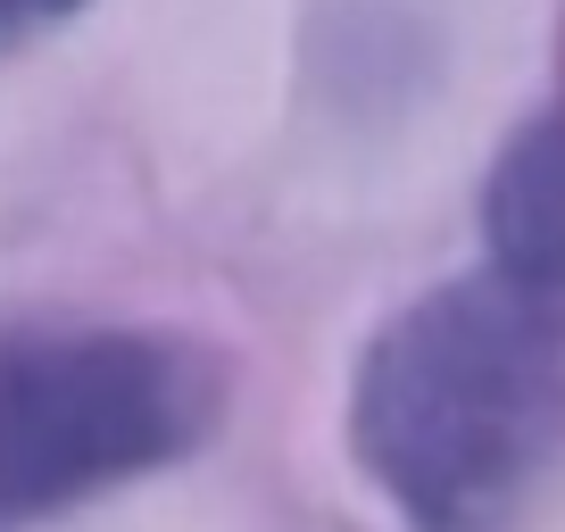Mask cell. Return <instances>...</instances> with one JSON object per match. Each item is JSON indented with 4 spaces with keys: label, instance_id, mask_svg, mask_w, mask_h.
<instances>
[{
    "label": "cell",
    "instance_id": "7a4b0ae2",
    "mask_svg": "<svg viewBox=\"0 0 565 532\" xmlns=\"http://www.w3.org/2000/svg\"><path fill=\"white\" fill-rule=\"evenodd\" d=\"M225 416V358L167 324H0V532L192 458Z\"/></svg>",
    "mask_w": 565,
    "mask_h": 532
},
{
    "label": "cell",
    "instance_id": "6da1fadb",
    "mask_svg": "<svg viewBox=\"0 0 565 532\" xmlns=\"http://www.w3.org/2000/svg\"><path fill=\"white\" fill-rule=\"evenodd\" d=\"M350 458L407 532H515L565 466V291L475 266L391 308L350 374Z\"/></svg>",
    "mask_w": 565,
    "mask_h": 532
},
{
    "label": "cell",
    "instance_id": "3957f363",
    "mask_svg": "<svg viewBox=\"0 0 565 532\" xmlns=\"http://www.w3.org/2000/svg\"><path fill=\"white\" fill-rule=\"evenodd\" d=\"M482 242L491 266L532 291H565V100L524 117L482 183Z\"/></svg>",
    "mask_w": 565,
    "mask_h": 532
},
{
    "label": "cell",
    "instance_id": "277c9868",
    "mask_svg": "<svg viewBox=\"0 0 565 532\" xmlns=\"http://www.w3.org/2000/svg\"><path fill=\"white\" fill-rule=\"evenodd\" d=\"M84 0H0V42L9 34H34V25H58V18H75Z\"/></svg>",
    "mask_w": 565,
    "mask_h": 532
}]
</instances>
